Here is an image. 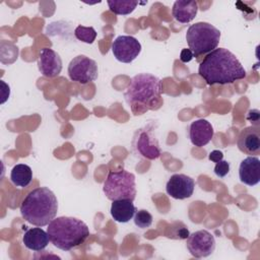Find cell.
<instances>
[{"mask_svg": "<svg viewBox=\"0 0 260 260\" xmlns=\"http://www.w3.org/2000/svg\"><path fill=\"white\" fill-rule=\"evenodd\" d=\"M247 120L253 123V126H259L260 122V112L258 109H252L247 113Z\"/></svg>", "mask_w": 260, "mask_h": 260, "instance_id": "cell-25", "label": "cell"}, {"mask_svg": "<svg viewBox=\"0 0 260 260\" xmlns=\"http://www.w3.org/2000/svg\"><path fill=\"white\" fill-rule=\"evenodd\" d=\"M50 238L47 232L42 228H32L28 229L22 237V242L24 246L31 251H42L49 244Z\"/></svg>", "mask_w": 260, "mask_h": 260, "instance_id": "cell-16", "label": "cell"}, {"mask_svg": "<svg viewBox=\"0 0 260 260\" xmlns=\"http://www.w3.org/2000/svg\"><path fill=\"white\" fill-rule=\"evenodd\" d=\"M214 134L212 125L205 119H198L191 123L189 127V137L193 145L202 147L208 144Z\"/></svg>", "mask_w": 260, "mask_h": 260, "instance_id": "cell-14", "label": "cell"}, {"mask_svg": "<svg viewBox=\"0 0 260 260\" xmlns=\"http://www.w3.org/2000/svg\"><path fill=\"white\" fill-rule=\"evenodd\" d=\"M47 233L56 248L70 251L84 243L89 236V229L76 217L59 216L48 224Z\"/></svg>", "mask_w": 260, "mask_h": 260, "instance_id": "cell-4", "label": "cell"}, {"mask_svg": "<svg viewBox=\"0 0 260 260\" xmlns=\"http://www.w3.org/2000/svg\"><path fill=\"white\" fill-rule=\"evenodd\" d=\"M74 36L77 40L86 43V44H92L96 38V31L92 26H83L78 25L74 29Z\"/></svg>", "mask_w": 260, "mask_h": 260, "instance_id": "cell-22", "label": "cell"}, {"mask_svg": "<svg viewBox=\"0 0 260 260\" xmlns=\"http://www.w3.org/2000/svg\"><path fill=\"white\" fill-rule=\"evenodd\" d=\"M68 75L72 81L86 84L98 78V64L93 59L84 55L74 57L68 65Z\"/></svg>", "mask_w": 260, "mask_h": 260, "instance_id": "cell-8", "label": "cell"}, {"mask_svg": "<svg viewBox=\"0 0 260 260\" xmlns=\"http://www.w3.org/2000/svg\"><path fill=\"white\" fill-rule=\"evenodd\" d=\"M239 178L247 186H255L260 181V159L249 155L244 158L239 167Z\"/></svg>", "mask_w": 260, "mask_h": 260, "instance_id": "cell-15", "label": "cell"}, {"mask_svg": "<svg viewBox=\"0 0 260 260\" xmlns=\"http://www.w3.org/2000/svg\"><path fill=\"white\" fill-rule=\"evenodd\" d=\"M32 180V171L29 166L18 164L13 167L10 173V181L16 187H27Z\"/></svg>", "mask_w": 260, "mask_h": 260, "instance_id": "cell-19", "label": "cell"}, {"mask_svg": "<svg viewBox=\"0 0 260 260\" xmlns=\"http://www.w3.org/2000/svg\"><path fill=\"white\" fill-rule=\"evenodd\" d=\"M38 67L40 72L49 78L56 77L62 70V60L57 52L50 48L41 50L38 57Z\"/></svg>", "mask_w": 260, "mask_h": 260, "instance_id": "cell-13", "label": "cell"}, {"mask_svg": "<svg viewBox=\"0 0 260 260\" xmlns=\"http://www.w3.org/2000/svg\"><path fill=\"white\" fill-rule=\"evenodd\" d=\"M109 9L118 15H128L134 11L138 5L137 1L132 0H109Z\"/></svg>", "mask_w": 260, "mask_h": 260, "instance_id": "cell-20", "label": "cell"}, {"mask_svg": "<svg viewBox=\"0 0 260 260\" xmlns=\"http://www.w3.org/2000/svg\"><path fill=\"white\" fill-rule=\"evenodd\" d=\"M230 173V162L226 160H219L215 164L214 167V174L218 178H223Z\"/></svg>", "mask_w": 260, "mask_h": 260, "instance_id": "cell-24", "label": "cell"}, {"mask_svg": "<svg viewBox=\"0 0 260 260\" xmlns=\"http://www.w3.org/2000/svg\"><path fill=\"white\" fill-rule=\"evenodd\" d=\"M208 158H209V160H211V161L216 164V162H218L219 160H221L223 158V153H222V151L215 149V150H212L209 153Z\"/></svg>", "mask_w": 260, "mask_h": 260, "instance_id": "cell-27", "label": "cell"}, {"mask_svg": "<svg viewBox=\"0 0 260 260\" xmlns=\"http://www.w3.org/2000/svg\"><path fill=\"white\" fill-rule=\"evenodd\" d=\"M186 240L187 249L195 258L207 257L214 252L215 239L206 230L196 231L190 234Z\"/></svg>", "mask_w": 260, "mask_h": 260, "instance_id": "cell-9", "label": "cell"}, {"mask_svg": "<svg viewBox=\"0 0 260 260\" xmlns=\"http://www.w3.org/2000/svg\"><path fill=\"white\" fill-rule=\"evenodd\" d=\"M219 40L220 30L204 21L191 24L186 32V41L194 57H199L216 49Z\"/></svg>", "mask_w": 260, "mask_h": 260, "instance_id": "cell-5", "label": "cell"}, {"mask_svg": "<svg viewBox=\"0 0 260 260\" xmlns=\"http://www.w3.org/2000/svg\"><path fill=\"white\" fill-rule=\"evenodd\" d=\"M237 146L243 153L257 156L260 153V127L252 125L241 130Z\"/></svg>", "mask_w": 260, "mask_h": 260, "instance_id": "cell-12", "label": "cell"}, {"mask_svg": "<svg viewBox=\"0 0 260 260\" xmlns=\"http://www.w3.org/2000/svg\"><path fill=\"white\" fill-rule=\"evenodd\" d=\"M19 210L27 222L36 226H45L55 218L58 211V200L49 188L38 187L25 196Z\"/></svg>", "mask_w": 260, "mask_h": 260, "instance_id": "cell-3", "label": "cell"}, {"mask_svg": "<svg viewBox=\"0 0 260 260\" xmlns=\"http://www.w3.org/2000/svg\"><path fill=\"white\" fill-rule=\"evenodd\" d=\"M103 191L112 201L121 199L133 200L136 197V182L134 174L125 170L111 171L104 182Z\"/></svg>", "mask_w": 260, "mask_h": 260, "instance_id": "cell-6", "label": "cell"}, {"mask_svg": "<svg viewBox=\"0 0 260 260\" xmlns=\"http://www.w3.org/2000/svg\"><path fill=\"white\" fill-rule=\"evenodd\" d=\"M189 235L190 233L187 225L182 221H174L168 224L165 231V236L173 240H186Z\"/></svg>", "mask_w": 260, "mask_h": 260, "instance_id": "cell-21", "label": "cell"}, {"mask_svg": "<svg viewBox=\"0 0 260 260\" xmlns=\"http://www.w3.org/2000/svg\"><path fill=\"white\" fill-rule=\"evenodd\" d=\"M162 85L158 77L150 73H138L133 76L124 92L126 103L134 115L160 107Z\"/></svg>", "mask_w": 260, "mask_h": 260, "instance_id": "cell-2", "label": "cell"}, {"mask_svg": "<svg viewBox=\"0 0 260 260\" xmlns=\"http://www.w3.org/2000/svg\"><path fill=\"white\" fill-rule=\"evenodd\" d=\"M195 181L185 174H174L166 185L167 193L174 199L183 200L193 195Z\"/></svg>", "mask_w": 260, "mask_h": 260, "instance_id": "cell-11", "label": "cell"}, {"mask_svg": "<svg viewBox=\"0 0 260 260\" xmlns=\"http://www.w3.org/2000/svg\"><path fill=\"white\" fill-rule=\"evenodd\" d=\"M137 211V208L133 204V200L121 199L114 200L111 205V215L117 222L126 223L128 222Z\"/></svg>", "mask_w": 260, "mask_h": 260, "instance_id": "cell-17", "label": "cell"}, {"mask_svg": "<svg viewBox=\"0 0 260 260\" xmlns=\"http://www.w3.org/2000/svg\"><path fill=\"white\" fill-rule=\"evenodd\" d=\"M198 73L209 85L234 83L247 74L236 55L225 48L209 52L200 62Z\"/></svg>", "mask_w": 260, "mask_h": 260, "instance_id": "cell-1", "label": "cell"}, {"mask_svg": "<svg viewBox=\"0 0 260 260\" xmlns=\"http://www.w3.org/2000/svg\"><path fill=\"white\" fill-rule=\"evenodd\" d=\"M198 11V4L196 1H175L172 8L174 18L181 23H188L193 20Z\"/></svg>", "mask_w": 260, "mask_h": 260, "instance_id": "cell-18", "label": "cell"}, {"mask_svg": "<svg viewBox=\"0 0 260 260\" xmlns=\"http://www.w3.org/2000/svg\"><path fill=\"white\" fill-rule=\"evenodd\" d=\"M134 223L136 226L140 228V229H146L149 228L152 223V215L150 214V212H148L145 209H140L137 210L134 214Z\"/></svg>", "mask_w": 260, "mask_h": 260, "instance_id": "cell-23", "label": "cell"}, {"mask_svg": "<svg viewBox=\"0 0 260 260\" xmlns=\"http://www.w3.org/2000/svg\"><path fill=\"white\" fill-rule=\"evenodd\" d=\"M133 151L145 159H156L161 154L155 128L153 123H149L143 128L138 129L132 138Z\"/></svg>", "mask_w": 260, "mask_h": 260, "instance_id": "cell-7", "label": "cell"}, {"mask_svg": "<svg viewBox=\"0 0 260 260\" xmlns=\"http://www.w3.org/2000/svg\"><path fill=\"white\" fill-rule=\"evenodd\" d=\"M194 58V55L192 53V51L190 49H183L180 53V60L183 62V63H187V62H190L192 59Z\"/></svg>", "mask_w": 260, "mask_h": 260, "instance_id": "cell-26", "label": "cell"}, {"mask_svg": "<svg viewBox=\"0 0 260 260\" xmlns=\"http://www.w3.org/2000/svg\"><path fill=\"white\" fill-rule=\"evenodd\" d=\"M114 57L122 63H131L141 52V44L132 36H119L112 44Z\"/></svg>", "mask_w": 260, "mask_h": 260, "instance_id": "cell-10", "label": "cell"}]
</instances>
